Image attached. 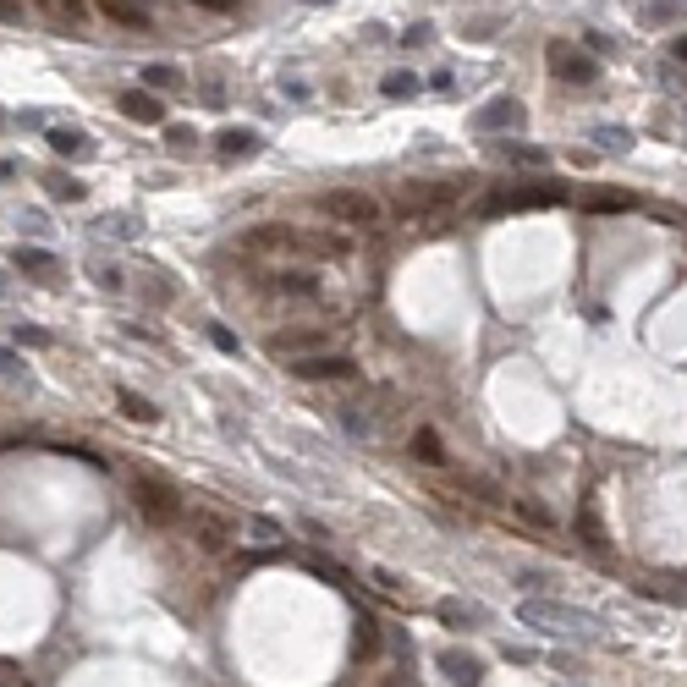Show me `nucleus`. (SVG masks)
<instances>
[{"label": "nucleus", "mask_w": 687, "mask_h": 687, "mask_svg": "<svg viewBox=\"0 0 687 687\" xmlns=\"http://www.w3.org/2000/svg\"><path fill=\"white\" fill-rule=\"evenodd\" d=\"M676 61H687V33H682V39H676Z\"/></svg>", "instance_id": "58836bf2"}, {"label": "nucleus", "mask_w": 687, "mask_h": 687, "mask_svg": "<svg viewBox=\"0 0 687 687\" xmlns=\"http://www.w3.org/2000/svg\"><path fill=\"white\" fill-rule=\"evenodd\" d=\"M512 512H517L522 522H533V528H550V522H556V517H550L539 501H528V495H512Z\"/></svg>", "instance_id": "393cba45"}, {"label": "nucleus", "mask_w": 687, "mask_h": 687, "mask_svg": "<svg viewBox=\"0 0 687 687\" xmlns=\"http://www.w3.org/2000/svg\"><path fill=\"white\" fill-rule=\"evenodd\" d=\"M412 456L429 462V467H446V446H440V435H435V429H419V435H412Z\"/></svg>", "instance_id": "6ab92c4d"}, {"label": "nucleus", "mask_w": 687, "mask_h": 687, "mask_svg": "<svg viewBox=\"0 0 687 687\" xmlns=\"http://www.w3.org/2000/svg\"><path fill=\"white\" fill-rule=\"evenodd\" d=\"M23 17V6H12V0H0V23H17Z\"/></svg>", "instance_id": "4c0bfd02"}, {"label": "nucleus", "mask_w": 687, "mask_h": 687, "mask_svg": "<svg viewBox=\"0 0 687 687\" xmlns=\"http://www.w3.org/2000/svg\"><path fill=\"white\" fill-rule=\"evenodd\" d=\"M17 347H50V335L39 325H17Z\"/></svg>", "instance_id": "7c9ffc66"}, {"label": "nucleus", "mask_w": 687, "mask_h": 687, "mask_svg": "<svg viewBox=\"0 0 687 687\" xmlns=\"http://www.w3.org/2000/svg\"><path fill=\"white\" fill-rule=\"evenodd\" d=\"M269 353L275 358H314V353H325V330H275L269 335Z\"/></svg>", "instance_id": "0eeeda50"}, {"label": "nucleus", "mask_w": 687, "mask_h": 687, "mask_svg": "<svg viewBox=\"0 0 687 687\" xmlns=\"http://www.w3.org/2000/svg\"><path fill=\"white\" fill-rule=\"evenodd\" d=\"M50 193H55V198H61V203H78V198H83V193H89V187H83V182H78V176H55V182H50Z\"/></svg>", "instance_id": "cd10ccee"}, {"label": "nucleus", "mask_w": 687, "mask_h": 687, "mask_svg": "<svg viewBox=\"0 0 687 687\" xmlns=\"http://www.w3.org/2000/svg\"><path fill=\"white\" fill-rule=\"evenodd\" d=\"M193 533H198L203 550H226V533H231V528H226L221 512H198V517H193Z\"/></svg>", "instance_id": "2eb2a0df"}, {"label": "nucleus", "mask_w": 687, "mask_h": 687, "mask_svg": "<svg viewBox=\"0 0 687 687\" xmlns=\"http://www.w3.org/2000/svg\"><path fill=\"white\" fill-rule=\"evenodd\" d=\"M374 644H380L374 622H358V660H369V654H374Z\"/></svg>", "instance_id": "2f4dec72"}, {"label": "nucleus", "mask_w": 687, "mask_h": 687, "mask_svg": "<svg viewBox=\"0 0 687 687\" xmlns=\"http://www.w3.org/2000/svg\"><path fill=\"white\" fill-rule=\"evenodd\" d=\"M297 380H353L358 374V363L353 358H341V353H314V358H297V363H287Z\"/></svg>", "instance_id": "423d86ee"}, {"label": "nucleus", "mask_w": 687, "mask_h": 687, "mask_svg": "<svg viewBox=\"0 0 687 687\" xmlns=\"http://www.w3.org/2000/svg\"><path fill=\"white\" fill-rule=\"evenodd\" d=\"M17 269H28V275H39V281H55V275H61V259L55 253H44V248H17Z\"/></svg>", "instance_id": "ddd939ff"}, {"label": "nucleus", "mask_w": 687, "mask_h": 687, "mask_svg": "<svg viewBox=\"0 0 687 687\" xmlns=\"http://www.w3.org/2000/svg\"><path fill=\"white\" fill-rule=\"evenodd\" d=\"M380 687H419V682H412L407 671H385V676H380Z\"/></svg>", "instance_id": "e433bc0d"}, {"label": "nucleus", "mask_w": 687, "mask_h": 687, "mask_svg": "<svg viewBox=\"0 0 687 687\" xmlns=\"http://www.w3.org/2000/svg\"><path fill=\"white\" fill-rule=\"evenodd\" d=\"M248 539H253V544H264V550H275L287 533H281V522H269V517H248Z\"/></svg>", "instance_id": "5701e85b"}, {"label": "nucleus", "mask_w": 687, "mask_h": 687, "mask_svg": "<svg viewBox=\"0 0 687 687\" xmlns=\"http://www.w3.org/2000/svg\"><path fill=\"white\" fill-rule=\"evenodd\" d=\"M242 253H308V237L287 231V226H264V231L242 237Z\"/></svg>", "instance_id": "39448f33"}, {"label": "nucleus", "mask_w": 687, "mask_h": 687, "mask_svg": "<svg viewBox=\"0 0 687 687\" xmlns=\"http://www.w3.org/2000/svg\"><path fill=\"white\" fill-rule=\"evenodd\" d=\"M473 127L478 132H501V127H522V105L517 99H495V105H485L473 116Z\"/></svg>", "instance_id": "9d476101"}, {"label": "nucleus", "mask_w": 687, "mask_h": 687, "mask_svg": "<svg viewBox=\"0 0 687 687\" xmlns=\"http://www.w3.org/2000/svg\"><path fill=\"white\" fill-rule=\"evenodd\" d=\"M550 72H556L561 83H572V89H583V83H594L599 66L583 50H572V44H550Z\"/></svg>", "instance_id": "20e7f679"}, {"label": "nucleus", "mask_w": 687, "mask_h": 687, "mask_svg": "<svg viewBox=\"0 0 687 687\" xmlns=\"http://www.w3.org/2000/svg\"><path fill=\"white\" fill-rule=\"evenodd\" d=\"M429 39H435V28H429V23H412V28L401 33V44H407V50H419V44H429Z\"/></svg>", "instance_id": "473e14b6"}, {"label": "nucleus", "mask_w": 687, "mask_h": 687, "mask_svg": "<svg viewBox=\"0 0 687 687\" xmlns=\"http://www.w3.org/2000/svg\"><path fill=\"white\" fill-rule=\"evenodd\" d=\"M144 83L160 89V94H176V89H182V72H176V66H160V61H155V66H144Z\"/></svg>", "instance_id": "4be33fe9"}, {"label": "nucleus", "mask_w": 687, "mask_h": 687, "mask_svg": "<svg viewBox=\"0 0 687 687\" xmlns=\"http://www.w3.org/2000/svg\"><path fill=\"white\" fill-rule=\"evenodd\" d=\"M517 616H522L528 627L550 633V638H599V627H605L594 610H578L567 599H522Z\"/></svg>", "instance_id": "f257e3e1"}, {"label": "nucleus", "mask_w": 687, "mask_h": 687, "mask_svg": "<svg viewBox=\"0 0 687 687\" xmlns=\"http://www.w3.org/2000/svg\"><path fill=\"white\" fill-rule=\"evenodd\" d=\"M578 533H583V544H594V550H605V528L594 522V512H583V517H578Z\"/></svg>", "instance_id": "c85d7f7f"}, {"label": "nucleus", "mask_w": 687, "mask_h": 687, "mask_svg": "<svg viewBox=\"0 0 687 687\" xmlns=\"http://www.w3.org/2000/svg\"><path fill=\"white\" fill-rule=\"evenodd\" d=\"M6 292H12V281H6V275H0V297H6Z\"/></svg>", "instance_id": "ea45409f"}, {"label": "nucleus", "mask_w": 687, "mask_h": 687, "mask_svg": "<svg viewBox=\"0 0 687 687\" xmlns=\"http://www.w3.org/2000/svg\"><path fill=\"white\" fill-rule=\"evenodd\" d=\"M638 17H644L649 28H660V23H676V17H682V6H644Z\"/></svg>", "instance_id": "c756f323"}, {"label": "nucleus", "mask_w": 687, "mask_h": 687, "mask_svg": "<svg viewBox=\"0 0 687 687\" xmlns=\"http://www.w3.org/2000/svg\"><path fill=\"white\" fill-rule=\"evenodd\" d=\"M0 687H17V682H0Z\"/></svg>", "instance_id": "a19ab883"}, {"label": "nucleus", "mask_w": 687, "mask_h": 687, "mask_svg": "<svg viewBox=\"0 0 687 687\" xmlns=\"http://www.w3.org/2000/svg\"><path fill=\"white\" fill-rule=\"evenodd\" d=\"M0 374H6V380H17V374H23V358H17L12 347H0Z\"/></svg>", "instance_id": "f704fd0d"}, {"label": "nucleus", "mask_w": 687, "mask_h": 687, "mask_svg": "<svg viewBox=\"0 0 687 687\" xmlns=\"http://www.w3.org/2000/svg\"><path fill=\"white\" fill-rule=\"evenodd\" d=\"M594 144H605L610 155H627L633 149V132L627 127H605V132H594Z\"/></svg>", "instance_id": "a878e982"}, {"label": "nucleus", "mask_w": 687, "mask_h": 687, "mask_svg": "<svg viewBox=\"0 0 687 687\" xmlns=\"http://www.w3.org/2000/svg\"><path fill=\"white\" fill-rule=\"evenodd\" d=\"M501 155H506L512 165H544V160H550L544 149H533V144H512V137H506V144H501Z\"/></svg>", "instance_id": "b1692460"}, {"label": "nucleus", "mask_w": 687, "mask_h": 687, "mask_svg": "<svg viewBox=\"0 0 687 687\" xmlns=\"http://www.w3.org/2000/svg\"><path fill=\"white\" fill-rule=\"evenodd\" d=\"M44 144H50V155H61V160H66V155H89V149H94L89 137H83V132H72V127H50V132H44Z\"/></svg>", "instance_id": "dca6fc26"}, {"label": "nucleus", "mask_w": 687, "mask_h": 687, "mask_svg": "<svg viewBox=\"0 0 687 687\" xmlns=\"http://www.w3.org/2000/svg\"><path fill=\"white\" fill-rule=\"evenodd\" d=\"M210 341H215V347H221V353H237V335H231L226 325H210Z\"/></svg>", "instance_id": "c9c22d12"}, {"label": "nucleus", "mask_w": 687, "mask_h": 687, "mask_svg": "<svg viewBox=\"0 0 687 687\" xmlns=\"http://www.w3.org/2000/svg\"><path fill=\"white\" fill-rule=\"evenodd\" d=\"M99 17H105V23H116V28H132V33H149V28H155L149 6H137V0H105Z\"/></svg>", "instance_id": "1a4fd4ad"}, {"label": "nucleus", "mask_w": 687, "mask_h": 687, "mask_svg": "<svg viewBox=\"0 0 687 687\" xmlns=\"http://www.w3.org/2000/svg\"><path fill=\"white\" fill-rule=\"evenodd\" d=\"M116 401H121V412L132 424H160V407L149 401V396H137V391H116Z\"/></svg>", "instance_id": "a211bd4d"}, {"label": "nucleus", "mask_w": 687, "mask_h": 687, "mask_svg": "<svg viewBox=\"0 0 687 687\" xmlns=\"http://www.w3.org/2000/svg\"><path fill=\"white\" fill-rule=\"evenodd\" d=\"M94 281H99L105 292H116V287H121V269H110L105 259H94Z\"/></svg>", "instance_id": "72a5a7b5"}, {"label": "nucleus", "mask_w": 687, "mask_h": 687, "mask_svg": "<svg viewBox=\"0 0 687 687\" xmlns=\"http://www.w3.org/2000/svg\"><path fill=\"white\" fill-rule=\"evenodd\" d=\"M456 187H435V182H407L401 187V203L407 210H435V203H451Z\"/></svg>", "instance_id": "9b49d317"}, {"label": "nucleus", "mask_w": 687, "mask_h": 687, "mask_svg": "<svg viewBox=\"0 0 687 687\" xmlns=\"http://www.w3.org/2000/svg\"><path fill=\"white\" fill-rule=\"evenodd\" d=\"M419 89H424L419 72H385V83H380V94H391V99H407V94H419Z\"/></svg>", "instance_id": "412c9836"}, {"label": "nucleus", "mask_w": 687, "mask_h": 687, "mask_svg": "<svg viewBox=\"0 0 687 687\" xmlns=\"http://www.w3.org/2000/svg\"><path fill=\"white\" fill-rule=\"evenodd\" d=\"M583 203L588 210H633V198H622V193H583Z\"/></svg>", "instance_id": "bb28decb"}, {"label": "nucleus", "mask_w": 687, "mask_h": 687, "mask_svg": "<svg viewBox=\"0 0 687 687\" xmlns=\"http://www.w3.org/2000/svg\"><path fill=\"white\" fill-rule=\"evenodd\" d=\"M319 210H325L335 226H353V231H369V226H380V215H385V210H380V198L353 193V187H347V193H325V198H319Z\"/></svg>", "instance_id": "f03ea898"}, {"label": "nucleus", "mask_w": 687, "mask_h": 687, "mask_svg": "<svg viewBox=\"0 0 687 687\" xmlns=\"http://www.w3.org/2000/svg\"><path fill=\"white\" fill-rule=\"evenodd\" d=\"M440 665H446V676H451L456 687H478V682H485V665H478L473 654H462V649H446Z\"/></svg>", "instance_id": "f8f14e48"}, {"label": "nucleus", "mask_w": 687, "mask_h": 687, "mask_svg": "<svg viewBox=\"0 0 687 687\" xmlns=\"http://www.w3.org/2000/svg\"><path fill=\"white\" fill-rule=\"evenodd\" d=\"M215 149H221L226 160H242V155H259V132H248V127H226V132L215 137Z\"/></svg>", "instance_id": "4468645a"}, {"label": "nucleus", "mask_w": 687, "mask_h": 687, "mask_svg": "<svg viewBox=\"0 0 687 687\" xmlns=\"http://www.w3.org/2000/svg\"><path fill=\"white\" fill-rule=\"evenodd\" d=\"M440 622L467 627V622H485V610H478V605H462V599H440Z\"/></svg>", "instance_id": "aec40b11"}, {"label": "nucleus", "mask_w": 687, "mask_h": 687, "mask_svg": "<svg viewBox=\"0 0 687 687\" xmlns=\"http://www.w3.org/2000/svg\"><path fill=\"white\" fill-rule=\"evenodd\" d=\"M116 105H121V116H127V121H144V127H160V121H165V105H160L149 89H127Z\"/></svg>", "instance_id": "6e6552de"}, {"label": "nucleus", "mask_w": 687, "mask_h": 687, "mask_svg": "<svg viewBox=\"0 0 687 687\" xmlns=\"http://www.w3.org/2000/svg\"><path fill=\"white\" fill-rule=\"evenodd\" d=\"M269 287L281 292V297H314V292H319V281H314L308 269H281V275H275Z\"/></svg>", "instance_id": "f3484780"}, {"label": "nucleus", "mask_w": 687, "mask_h": 687, "mask_svg": "<svg viewBox=\"0 0 687 687\" xmlns=\"http://www.w3.org/2000/svg\"><path fill=\"white\" fill-rule=\"evenodd\" d=\"M132 495H137V506H144V517L149 522H176L182 517V501H176V490L171 485H160V478H137V485H132Z\"/></svg>", "instance_id": "7ed1b4c3"}]
</instances>
